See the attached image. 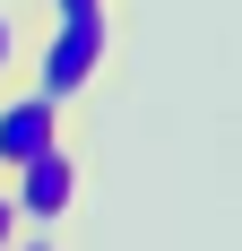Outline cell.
I'll use <instances>...</instances> for the list:
<instances>
[{"mask_svg":"<svg viewBox=\"0 0 242 251\" xmlns=\"http://www.w3.org/2000/svg\"><path fill=\"white\" fill-rule=\"evenodd\" d=\"M121 44H130L121 0L78 9V18H44V35H26V78L44 96H61V104H87V96H104L121 78Z\"/></svg>","mask_w":242,"mask_h":251,"instance_id":"6da1fadb","label":"cell"},{"mask_svg":"<svg viewBox=\"0 0 242 251\" xmlns=\"http://www.w3.org/2000/svg\"><path fill=\"white\" fill-rule=\"evenodd\" d=\"M9 200H18V226H70V208H78V182H87V165H78V148H70V130L52 139V148H35L26 165H9Z\"/></svg>","mask_w":242,"mask_h":251,"instance_id":"7a4b0ae2","label":"cell"},{"mask_svg":"<svg viewBox=\"0 0 242 251\" xmlns=\"http://www.w3.org/2000/svg\"><path fill=\"white\" fill-rule=\"evenodd\" d=\"M61 130H70V104H61V96H44L26 70L0 78V174H9V165H26L35 148H52Z\"/></svg>","mask_w":242,"mask_h":251,"instance_id":"3957f363","label":"cell"},{"mask_svg":"<svg viewBox=\"0 0 242 251\" xmlns=\"http://www.w3.org/2000/svg\"><path fill=\"white\" fill-rule=\"evenodd\" d=\"M26 35H35V9H9L0 0V78L26 70Z\"/></svg>","mask_w":242,"mask_h":251,"instance_id":"277c9868","label":"cell"},{"mask_svg":"<svg viewBox=\"0 0 242 251\" xmlns=\"http://www.w3.org/2000/svg\"><path fill=\"white\" fill-rule=\"evenodd\" d=\"M18 234H26L18 226V200H9V182H0V243H18Z\"/></svg>","mask_w":242,"mask_h":251,"instance_id":"5b68a950","label":"cell"},{"mask_svg":"<svg viewBox=\"0 0 242 251\" xmlns=\"http://www.w3.org/2000/svg\"><path fill=\"white\" fill-rule=\"evenodd\" d=\"M78 9H104V0H44V18H78Z\"/></svg>","mask_w":242,"mask_h":251,"instance_id":"8992f818","label":"cell"}]
</instances>
